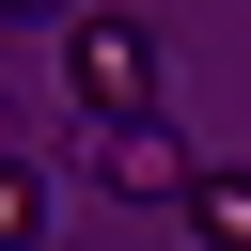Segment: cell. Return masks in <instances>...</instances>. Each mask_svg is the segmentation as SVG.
<instances>
[{"label":"cell","mask_w":251,"mask_h":251,"mask_svg":"<svg viewBox=\"0 0 251 251\" xmlns=\"http://www.w3.org/2000/svg\"><path fill=\"white\" fill-rule=\"evenodd\" d=\"M78 173H94L110 204H188V173H204V157L141 110V126H78Z\"/></svg>","instance_id":"2"},{"label":"cell","mask_w":251,"mask_h":251,"mask_svg":"<svg viewBox=\"0 0 251 251\" xmlns=\"http://www.w3.org/2000/svg\"><path fill=\"white\" fill-rule=\"evenodd\" d=\"M16 16H78V0H0V31H16Z\"/></svg>","instance_id":"5"},{"label":"cell","mask_w":251,"mask_h":251,"mask_svg":"<svg viewBox=\"0 0 251 251\" xmlns=\"http://www.w3.org/2000/svg\"><path fill=\"white\" fill-rule=\"evenodd\" d=\"M31 235H47V173L0 141V251H31Z\"/></svg>","instance_id":"4"},{"label":"cell","mask_w":251,"mask_h":251,"mask_svg":"<svg viewBox=\"0 0 251 251\" xmlns=\"http://www.w3.org/2000/svg\"><path fill=\"white\" fill-rule=\"evenodd\" d=\"M188 235H204V251H251V173L204 157V173H188Z\"/></svg>","instance_id":"3"},{"label":"cell","mask_w":251,"mask_h":251,"mask_svg":"<svg viewBox=\"0 0 251 251\" xmlns=\"http://www.w3.org/2000/svg\"><path fill=\"white\" fill-rule=\"evenodd\" d=\"M63 94H78L94 126H141V110H157V31H141V16H63Z\"/></svg>","instance_id":"1"}]
</instances>
